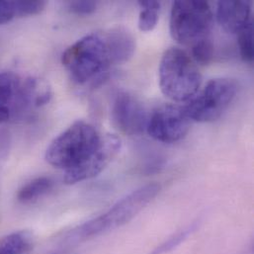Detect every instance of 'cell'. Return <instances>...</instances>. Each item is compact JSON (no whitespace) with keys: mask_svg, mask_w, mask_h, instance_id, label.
<instances>
[{"mask_svg":"<svg viewBox=\"0 0 254 254\" xmlns=\"http://www.w3.org/2000/svg\"><path fill=\"white\" fill-rule=\"evenodd\" d=\"M101 137L92 125L77 121L51 142L46 151V160L54 167L70 170L92 154Z\"/></svg>","mask_w":254,"mask_h":254,"instance_id":"obj_5","label":"cell"},{"mask_svg":"<svg viewBox=\"0 0 254 254\" xmlns=\"http://www.w3.org/2000/svg\"><path fill=\"white\" fill-rule=\"evenodd\" d=\"M190 122L183 107L164 105L148 117L145 130L157 141L173 143L185 137L190 128Z\"/></svg>","mask_w":254,"mask_h":254,"instance_id":"obj_8","label":"cell"},{"mask_svg":"<svg viewBox=\"0 0 254 254\" xmlns=\"http://www.w3.org/2000/svg\"><path fill=\"white\" fill-rule=\"evenodd\" d=\"M160 191L156 183L143 185L130 192L99 217L73 230L68 239L81 241L114 231L130 222Z\"/></svg>","mask_w":254,"mask_h":254,"instance_id":"obj_2","label":"cell"},{"mask_svg":"<svg viewBox=\"0 0 254 254\" xmlns=\"http://www.w3.org/2000/svg\"><path fill=\"white\" fill-rule=\"evenodd\" d=\"M77 254L76 253H74L73 251H69V250H64V251H59V252H56L54 254Z\"/></svg>","mask_w":254,"mask_h":254,"instance_id":"obj_22","label":"cell"},{"mask_svg":"<svg viewBox=\"0 0 254 254\" xmlns=\"http://www.w3.org/2000/svg\"><path fill=\"white\" fill-rule=\"evenodd\" d=\"M250 1H220L217 7V20L221 27L230 34H239L252 21Z\"/></svg>","mask_w":254,"mask_h":254,"instance_id":"obj_11","label":"cell"},{"mask_svg":"<svg viewBox=\"0 0 254 254\" xmlns=\"http://www.w3.org/2000/svg\"><path fill=\"white\" fill-rule=\"evenodd\" d=\"M62 63L78 84L100 78L113 64L103 34H90L68 47L62 56Z\"/></svg>","mask_w":254,"mask_h":254,"instance_id":"obj_3","label":"cell"},{"mask_svg":"<svg viewBox=\"0 0 254 254\" xmlns=\"http://www.w3.org/2000/svg\"><path fill=\"white\" fill-rule=\"evenodd\" d=\"M112 116L116 126L128 135L142 133L149 117L142 103L127 92H121L116 96Z\"/></svg>","mask_w":254,"mask_h":254,"instance_id":"obj_10","label":"cell"},{"mask_svg":"<svg viewBox=\"0 0 254 254\" xmlns=\"http://www.w3.org/2000/svg\"><path fill=\"white\" fill-rule=\"evenodd\" d=\"M238 42L242 59L247 63L254 61V24L251 22L239 34Z\"/></svg>","mask_w":254,"mask_h":254,"instance_id":"obj_17","label":"cell"},{"mask_svg":"<svg viewBox=\"0 0 254 254\" xmlns=\"http://www.w3.org/2000/svg\"><path fill=\"white\" fill-rule=\"evenodd\" d=\"M201 84L202 75L185 51L178 48L165 51L159 64V86L167 98L189 101L199 92Z\"/></svg>","mask_w":254,"mask_h":254,"instance_id":"obj_4","label":"cell"},{"mask_svg":"<svg viewBox=\"0 0 254 254\" xmlns=\"http://www.w3.org/2000/svg\"><path fill=\"white\" fill-rule=\"evenodd\" d=\"M98 3L95 1H70L67 3L68 9L77 15H90L97 9Z\"/></svg>","mask_w":254,"mask_h":254,"instance_id":"obj_19","label":"cell"},{"mask_svg":"<svg viewBox=\"0 0 254 254\" xmlns=\"http://www.w3.org/2000/svg\"><path fill=\"white\" fill-rule=\"evenodd\" d=\"M213 12L207 1H175L170 14V34L184 46L208 39L213 27Z\"/></svg>","mask_w":254,"mask_h":254,"instance_id":"obj_6","label":"cell"},{"mask_svg":"<svg viewBox=\"0 0 254 254\" xmlns=\"http://www.w3.org/2000/svg\"><path fill=\"white\" fill-rule=\"evenodd\" d=\"M10 149V135L9 132L1 128L0 129V159L7 157Z\"/></svg>","mask_w":254,"mask_h":254,"instance_id":"obj_21","label":"cell"},{"mask_svg":"<svg viewBox=\"0 0 254 254\" xmlns=\"http://www.w3.org/2000/svg\"><path fill=\"white\" fill-rule=\"evenodd\" d=\"M19 17L17 1H0V25Z\"/></svg>","mask_w":254,"mask_h":254,"instance_id":"obj_20","label":"cell"},{"mask_svg":"<svg viewBox=\"0 0 254 254\" xmlns=\"http://www.w3.org/2000/svg\"><path fill=\"white\" fill-rule=\"evenodd\" d=\"M196 230H197V224H192L186 227L185 229L171 236L168 240H166L163 244L157 247L150 254H166L172 252L177 247H179L183 242H185Z\"/></svg>","mask_w":254,"mask_h":254,"instance_id":"obj_16","label":"cell"},{"mask_svg":"<svg viewBox=\"0 0 254 254\" xmlns=\"http://www.w3.org/2000/svg\"><path fill=\"white\" fill-rule=\"evenodd\" d=\"M121 145V139L117 135L110 133L102 135L98 147L86 160L64 172V182L66 184H75L97 176L119 153Z\"/></svg>","mask_w":254,"mask_h":254,"instance_id":"obj_9","label":"cell"},{"mask_svg":"<svg viewBox=\"0 0 254 254\" xmlns=\"http://www.w3.org/2000/svg\"><path fill=\"white\" fill-rule=\"evenodd\" d=\"M113 64L127 62L133 56L135 41L132 35L123 27H116L104 33Z\"/></svg>","mask_w":254,"mask_h":254,"instance_id":"obj_12","label":"cell"},{"mask_svg":"<svg viewBox=\"0 0 254 254\" xmlns=\"http://www.w3.org/2000/svg\"><path fill=\"white\" fill-rule=\"evenodd\" d=\"M214 58V45L211 40L205 39L192 46V60L201 65L209 64Z\"/></svg>","mask_w":254,"mask_h":254,"instance_id":"obj_18","label":"cell"},{"mask_svg":"<svg viewBox=\"0 0 254 254\" xmlns=\"http://www.w3.org/2000/svg\"><path fill=\"white\" fill-rule=\"evenodd\" d=\"M52 96L51 86L44 79L0 72V124L29 118L34 110L47 105Z\"/></svg>","mask_w":254,"mask_h":254,"instance_id":"obj_1","label":"cell"},{"mask_svg":"<svg viewBox=\"0 0 254 254\" xmlns=\"http://www.w3.org/2000/svg\"><path fill=\"white\" fill-rule=\"evenodd\" d=\"M140 12L138 16V29L141 32L152 31L157 22L159 16L160 2L158 1H138L137 2Z\"/></svg>","mask_w":254,"mask_h":254,"instance_id":"obj_15","label":"cell"},{"mask_svg":"<svg viewBox=\"0 0 254 254\" xmlns=\"http://www.w3.org/2000/svg\"><path fill=\"white\" fill-rule=\"evenodd\" d=\"M54 187V181L50 177L42 176L26 183L18 192V201L23 204L33 203L47 195Z\"/></svg>","mask_w":254,"mask_h":254,"instance_id":"obj_14","label":"cell"},{"mask_svg":"<svg viewBox=\"0 0 254 254\" xmlns=\"http://www.w3.org/2000/svg\"><path fill=\"white\" fill-rule=\"evenodd\" d=\"M238 93V84L230 78L210 80L183 106L191 121L210 123L218 120L230 107Z\"/></svg>","mask_w":254,"mask_h":254,"instance_id":"obj_7","label":"cell"},{"mask_svg":"<svg viewBox=\"0 0 254 254\" xmlns=\"http://www.w3.org/2000/svg\"><path fill=\"white\" fill-rule=\"evenodd\" d=\"M33 247L34 239L29 232H15L0 240V254H29Z\"/></svg>","mask_w":254,"mask_h":254,"instance_id":"obj_13","label":"cell"}]
</instances>
